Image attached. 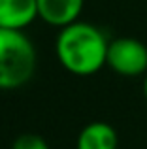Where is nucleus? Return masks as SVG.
I'll return each instance as SVG.
<instances>
[{
	"instance_id": "nucleus-5",
	"label": "nucleus",
	"mask_w": 147,
	"mask_h": 149,
	"mask_svg": "<svg viewBox=\"0 0 147 149\" xmlns=\"http://www.w3.org/2000/svg\"><path fill=\"white\" fill-rule=\"evenodd\" d=\"M38 19V0H0V29L25 30Z\"/></svg>"
},
{
	"instance_id": "nucleus-4",
	"label": "nucleus",
	"mask_w": 147,
	"mask_h": 149,
	"mask_svg": "<svg viewBox=\"0 0 147 149\" xmlns=\"http://www.w3.org/2000/svg\"><path fill=\"white\" fill-rule=\"evenodd\" d=\"M85 0H38V17L53 26H68L79 21Z\"/></svg>"
},
{
	"instance_id": "nucleus-1",
	"label": "nucleus",
	"mask_w": 147,
	"mask_h": 149,
	"mask_svg": "<svg viewBox=\"0 0 147 149\" xmlns=\"http://www.w3.org/2000/svg\"><path fill=\"white\" fill-rule=\"evenodd\" d=\"M110 40L98 26L76 21L62 26L57 36L55 53L64 70L74 76L87 77L106 66Z\"/></svg>"
},
{
	"instance_id": "nucleus-6",
	"label": "nucleus",
	"mask_w": 147,
	"mask_h": 149,
	"mask_svg": "<svg viewBox=\"0 0 147 149\" xmlns=\"http://www.w3.org/2000/svg\"><path fill=\"white\" fill-rule=\"evenodd\" d=\"M119 134L110 123L92 121L81 128L76 149H117Z\"/></svg>"
},
{
	"instance_id": "nucleus-3",
	"label": "nucleus",
	"mask_w": 147,
	"mask_h": 149,
	"mask_svg": "<svg viewBox=\"0 0 147 149\" xmlns=\"http://www.w3.org/2000/svg\"><path fill=\"white\" fill-rule=\"evenodd\" d=\"M117 76L123 77H140L147 74V45L138 38L121 36L110 40L107 47V61Z\"/></svg>"
},
{
	"instance_id": "nucleus-2",
	"label": "nucleus",
	"mask_w": 147,
	"mask_h": 149,
	"mask_svg": "<svg viewBox=\"0 0 147 149\" xmlns=\"http://www.w3.org/2000/svg\"><path fill=\"white\" fill-rule=\"evenodd\" d=\"M36 47L23 30L0 29V89L13 91L32 79Z\"/></svg>"
},
{
	"instance_id": "nucleus-7",
	"label": "nucleus",
	"mask_w": 147,
	"mask_h": 149,
	"mask_svg": "<svg viewBox=\"0 0 147 149\" xmlns=\"http://www.w3.org/2000/svg\"><path fill=\"white\" fill-rule=\"evenodd\" d=\"M11 149H49V143L34 132H25L19 138H15Z\"/></svg>"
},
{
	"instance_id": "nucleus-8",
	"label": "nucleus",
	"mask_w": 147,
	"mask_h": 149,
	"mask_svg": "<svg viewBox=\"0 0 147 149\" xmlns=\"http://www.w3.org/2000/svg\"><path fill=\"white\" fill-rule=\"evenodd\" d=\"M144 96H145V100H147V74L144 76Z\"/></svg>"
}]
</instances>
